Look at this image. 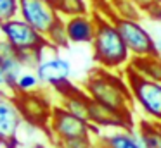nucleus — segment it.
<instances>
[{
  "label": "nucleus",
  "mask_w": 161,
  "mask_h": 148,
  "mask_svg": "<svg viewBox=\"0 0 161 148\" xmlns=\"http://www.w3.org/2000/svg\"><path fill=\"white\" fill-rule=\"evenodd\" d=\"M35 72L40 78L42 84H47V86H50V88L71 81V64H69V60L61 57V55H57V54H50L49 57H45V52H43L42 60L36 65Z\"/></svg>",
  "instance_id": "obj_11"
},
{
  "label": "nucleus",
  "mask_w": 161,
  "mask_h": 148,
  "mask_svg": "<svg viewBox=\"0 0 161 148\" xmlns=\"http://www.w3.org/2000/svg\"><path fill=\"white\" fill-rule=\"evenodd\" d=\"M132 2L135 3V5L139 7L140 10H142V14H144V12H146V10H147V9H149V7L154 3V0H132Z\"/></svg>",
  "instance_id": "obj_26"
},
{
  "label": "nucleus",
  "mask_w": 161,
  "mask_h": 148,
  "mask_svg": "<svg viewBox=\"0 0 161 148\" xmlns=\"http://www.w3.org/2000/svg\"><path fill=\"white\" fill-rule=\"evenodd\" d=\"M130 67L135 69L140 76L153 81L161 83V57L149 55V57H135L130 62Z\"/></svg>",
  "instance_id": "obj_16"
},
{
  "label": "nucleus",
  "mask_w": 161,
  "mask_h": 148,
  "mask_svg": "<svg viewBox=\"0 0 161 148\" xmlns=\"http://www.w3.org/2000/svg\"><path fill=\"white\" fill-rule=\"evenodd\" d=\"M137 134L140 138L142 148H161V133L158 129V124L149 119H140L135 124Z\"/></svg>",
  "instance_id": "obj_17"
},
{
  "label": "nucleus",
  "mask_w": 161,
  "mask_h": 148,
  "mask_svg": "<svg viewBox=\"0 0 161 148\" xmlns=\"http://www.w3.org/2000/svg\"><path fill=\"white\" fill-rule=\"evenodd\" d=\"M25 124L14 96L0 95V140L5 148L19 146V131Z\"/></svg>",
  "instance_id": "obj_8"
},
{
  "label": "nucleus",
  "mask_w": 161,
  "mask_h": 148,
  "mask_svg": "<svg viewBox=\"0 0 161 148\" xmlns=\"http://www.w3.org/2000/svg\"><path fill=\"white\" fill-rule=\"evenodd\" d=\"M0 34L21 54V52H45L50 48L47 38L42 33L30 26L25 19L14 17L9 19L7 23L0 24Z\"/></svg>",
  "instance_id": "obj_5"
},
{
  "label": "nucleus",
  "mask_w": 161,
  "mask_h": 148,
  "mask_svg": "<svg viewBox=\"0 0 161 148\" xmlns=\"http://www.w3.org/2000/svg\"><path fill=\"white\" fill-rule=\"evenodd\" d=\"M19 16V0H0V24Z\"/></svg>",
  "instance_id": "obj_22"
},
{
  "label": "nucleus",
  "mask_w": 161,
  "mask_h": 148,
  "mask_svg": "<svg viewBox=\"0 0 161 148\" xmlns=\"http://www.w3.org/2000/svg\"><path fill=\"white\" fill-rule=\"evenodd\" d=\"M156 55H159V57H161V38H158V40H156Z\"/></svg>",
  "instance_id": "obj_27"
},
{
  "label": "nucleus",
  "mask_w": 161,
  "mask_h": 148,
  "mask_svg": "<svg viewBox=\"0 0 161 148\" xmlns=\"http://www.w3.org/2000/svg\"><path fill=\"white\" fill-rule=\"evenodd\" d=\"M92 2H95V0H92Z\"/></svg>",
  "instance_id": "obj_33"
},
{
  "label": "nucleus",
  "mask_w": 161,
  "mask_h": 148,
  "mask_svg": "<svg viewBox=\"0 0 161 148\" xmlns=\"http://www.w3.org/2000/svg\"><path fill=\"white\" fill-rule=\"evenodd\" d=\"M95 148H142L135 127L113 129L111 133L99 134L95 138Z\"/></svg>",
  "instance_id": "obj_14"
},
{
  "label": "nucleus",
  "mask_w": 161,
  "mask_h": 148,
  "mask_svg": "<svg viewBox=\"0 0 161 148\" xmlns=\"http://www.w3.org/2000/svg\"><path fill=\"white\" fill-rule=\"evenodd\" d=\"M47 133L50 136L52 143L64 140H75V138H88V136H99L101 129L90 124L88 120L80 119L59 103H56L50 114L49 124H47Z\"/></svg>",
  "instance_id": "obj_4"
},
{
  "label": "nucleus",
  "mask_w": 161,
  "mask_h": 148,
  "mask_svg": "<svg viewBox=\"0 0 161 148\" xmlns=\"http://www.w3.org/2000/svg\"><path fill=\"white\" fill-rule=\"evenodd\" d=\"M90 45L92 60L95 62V67L113 72H123L132 62V55L123 38L119 36V31L113 19L97 14V29Z\"/></svg>",
  "instance_id": "obj_1"
},
{
  "label": "nucleus",
  "mask_w": 161,
  "mask_h": 148,
  "mask_svg": "<svg viewBox=\"0 0 161 148\" xmlns=\"http://www.w3.org/2000/svg\"><path fill=\"white\" fill-rule=\"evenodd\" d=\"M14 100L26 124L38 127V129H47L50 114L56 103H52L50 96L43 89L31 93H19V95H14Z\"/></svg>",
  "instance_id": "obj_7"
},
{
  "label": "nucleus",
  "mask_w": 161,
  "mask_h": 148,
  "mask_svg": "<svg viewBox=\"0 0 161 148\" xmlns=\"http://www.w3.org/2000/svg\"><path fill=\"white\" fill-rule=\"evenodd\" d=\"M0 95H9V96H14L9 88V83H7V78H5V72L0 69Z\"/></svg>",
  "instance_id": "obj_25"
},
{
  "label": "nucleus",
  "mask_w": 161,
  "mask_h": 148,
  "mask_svg": "<svg viewBox=\"0 0 161 148\" xmlns=\"http://www.w3.org/2000/svg\"><path fill=\"white\" fill-rule=\"evenodd\" d=\"M45 2H49V3H52V5H56V3H57V0H45Z\"/></svg>",
  "instance_id": "obj_29"
},
{
  "label": "nucleus",
  "mask_w": 161,
  "mask_h": 148,
  "mask_svg": "<svg viewBox=\"0 0 161 148\" xmlns=\"http://www.w3.org/2000/svg\"><path fill=\"white\" fill-rule=\"evenodd\" d=\"M38 89H42V81L36 76V72L25 69L21 72V76L18 78V83H16V95H19V93L38 91Z\"/></svg>",
  "instance_id": "obj_21"
},
{
  "label": "nucleus",
  "mask_w": 161,
  "mask_h": 148,
  "mask_svg": "<svg viewBox=\"0 0 161 148\" xmlns=\"http://www.w3.org/2000/svg\"><path fill=\"white\" fill-rule=\"evenodd\" d=\"M0 69L5 72L12 95H16V83H18V78L25 69L19 62V52L2 34H0Z\"/></svg>",
  "instance_id": "obj_13"
},
{
  "label": "nucleus",
  "mask_w": 161,
  "mask_h": 148,
  "mask_svg": "<svg viewBox=\"0 0 161 148\" xmlns=\"http://www.w3.org/2000/svg\"><path fill=\"white\" fill-rule=\"evenodd\" d=\"M64 28L69 43L90 45L97 29V14H80V16L64 17Z\"/></svg>",
  "instance_id": "obj_12"
},
{
  "label": "nucleus",
  "mask_w": 161,
  "mask_h": 148,
  "mask_svg": "<svg viewBox=\"0 0 161 148\" xmlns=\"http://www.w3.org/2000/svg\"><path fill=\"white\" fill-rule=\"evenodd\" d=\"M59 105L64 107L66 110H69L71 114H75L80 119L88 120V109H90V96L83 91V88H78L76 84H73L68 91H64L63 95H59ZM90 122V120H88Z\"/></svg>",
  "instance_id": "obj_15"
},
{
  "label": "nucleus",
  "mask_w": 161,
  "mask_h": 148,
  "mask_svg": "<svg viewBox=\"0 0 161 148\" xmlns=\"http://www.w3.org/2000/svg\"><path fill=\"white\" fill-rule=\"evenodd\" d=\"M154 3H158V5H161V0H154Z\"/></svg>",
  "instance_id": "obj_30"
},
{
  "label": "nucleus",
  "mask_w": 161,
  "mask_h": 148,
  "mask_svg": "<svg viewBox=\"0 0 161 148\" xmlns=\"http://www.w3.org/2000/svg\"><path fill=\"white\" fill-rule=\"evenodd\" d=\"M113 7V12L116 17L121 19H133V21H140L144 17L142 10L132 2V0H109Z\"/></svg>",
  "instance_id": "obj_19"
},
{
  "label": "nucleus",
  "mask_w": 161,
  "mask_h": 148,
  "mask_svg": "<svg viewBox=\"0 0 161 148\" xmlns=\"http://www.w3.org/2000/svg\"><path fill=\"white\" fill-rule=\"evenodd\" d=\"M56 10L59 12L61 17L69 16H80V14H90L94 12L92 0H57Z\"/></svg>",
  "instance_id": "obj_18"
},
{
  "label": "nucleus",
  "mask_w": 161,
  "mask_h": 148,
  "mask_svg": "<svg viewBox=\"0 0 161 148\" xmlns=\"http://www.w3.org/2000/svg\"><path fill=\"white\" fill-rule=\"evenodd\" d=\"M88 120L97 129H128L135 127L133 114H125L108 105H102L90 98V109H88Z\"/></svg>",
  "instance_id": "obj_10"
},
{
  "label": "nucleus",
  "mask_w": 161,
  "mask_h": 148,
  "mask_svg": "<svg viewBox=\"0 0 161 148\" xmlns=\"http://www.w3.org/2000/svg\"><path fill=\"white\" fill-rule=\"evenodd\" d=\"M113 23L118 28L119 36L123 38L132 59L156 55V40L151 36V33L142 26L140 21L114 17Z\"/></svg>",
  "instance_id": "obj_6"
},
{
  "label": "nucleus",
  "mask_w": 161,
  "mask_h": 148,
  "mask_svg": "<svg viewBox=\"0 0 161 148\" xmlns=\"http://www.w3.org/2000/svg\"><path fill=\"white\" fill-rule=\"evenodd\" d=\"M47 41H49L50 48H68L69 47V40H68V34H66V28H64V17H61L56 24L49 29V33L45 34Z\"/></svg>",
  "instance_id": "obj_20"
},
{
  "label": "nucleus",
  "mask_w": 161,
  "mask_h": 148,
  "mask_svg": "<svg viewBox=\"0 0 161 148\" xmlns=\"http://www.w3.org/2000/svg\"><path fill=\"white\" fill-rule=\"evenodd\" d=\"M95 138L97 136L64 140V141H57V143H54V146L56 148H95Z\"/></svg>",
  "instance_id": "obj_23"
},
{
  "label": "nucleus",
  "mask_w": 161,
  "mask_h": 148,
  "mask_svg": "<svg viewBox=\"0 0 161 148\" xmlns=\"http://www.w3.org/2000/svg\"><path fill=\"white\" fill-rule=\"evenodd\" d=\"M144 16L149 17V19H153V21H161V5L153 3V5L144 12Z\"/></svg>",
  "instance_id": "obj_24"
},
{
  "label": "nucleus",
  "mask_w": 161,
  "mask_h": 148,
  "mask_svg": "<svg viewBox=\"0 0 161 148\" xmlns=\"http://www.w3.org/2000/svg\"><path fill=\"white\" fill-rule=\"evenodd\" d=\"M158 129H159V133H161V124H158Z\"/></svg>",
  "instance_id": "obj_32"
},
{
  "label": "nucleus",
  "mask_w": 161,
  "mask_h": 148,
  "mask_svg": "<svg viewBox=\"0 0 161 148\" xmlns=\"http://www.w3.org/2000/svg\"><path fill=\"white\" fill-rule=\"evenodd\" d=\"M123 76L132 93L133 105L140 110L144 119L161 124V83L140 76L130 65L123 71Z\"/></svg>",
  "instance_id": "obj_3"
},
{
  "label": "nucleus",
  "mask_w": 161,
  "mask_h": 148,
  "mask_svg": "<svg viewBox=\"0 0 161 148\" xmlns=\"http://www.w3.org/2000/svg\"><path fill=\"white\" fill-rule=\"evenodd\" d=\"M0 148H5V146H4V143H2V140H0Z\"/></svg>",
  "instance_id": "obj_31"
},
{
  "label": "nucleus",
  "mask_w": 161,
  "mask_h": 148,
  "mask_svg": "<svg viewBox=\"0 0 161 148\" xmlns=\"http://www.w3.org/2000/svg\"><path fill=\"white\" fill-rule=\"evenodd\" d=\"M33 148H50V146H47V145H42V143H38V145H35Z\"/></svg>",
  "instance_id": "obj_28"
},
{
  "label": "nucleus",
  "mask_w": 161,
  "mask_h": 148,
  "mask_svg": "<svg viewBox=\"0 0 161 148\" xmlns=\"http://www.w3.org/2000/svg\"><path fill=\"white\" fill-rule=\"evenodd\" d=\"M19 17L43 36L61 19L56 7L45 0H19Z\"/></svg>",
  "instance_id": "obj_9"
},
{
  "label": "nucleus",
  "mask_w": 161,
  "mask_h": 148,
  "mask_svg": "<svg viewBox=\"0 0 161 148\" xmlns=\"http://www.w3.org/2000/svg\"><path fill=\"white\" fill-rule=\"evenodd\" d=\"M83 91L94 102L108 105L125 114H133V98L123 72L95 67L83 81Z\"/></svg>",
  "instance_id": "obj_2"
}]
</instances>
